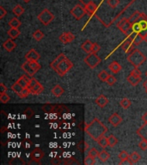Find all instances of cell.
Returning <instances> with one entry per match:
<instances>
[{"label":"cell","mask_w":147,"mask_h":165,"mask_svg":"<svg viewBox=\"0 0 147 165\" xmlns=\"http://www.w3.org/2000/svg\"><path fill=\"white\" fill-rule=\"evenodd\" d=\"M84 131H86L90 138L95 141H97L98 138H101L102 136L105 135L108 131V128L105 125L101 122L97 118L93 119V121L90 122L89 124L85 126Z\"/></svg>","instance_id":"obj_1"},{"label":"cell","mask_w":147,"mask_h":165,"mask_svg":"<svg viewBox=\"0 0 147 165\" xmlns=\"http://www.w3.org/2000/svg\"><path fill=\"white\" fill-rule=\"evenodd\" d=\"M95 102L97 103V106H99L100 108H104L108 104V99L107 96H105L104 95H101L96 99Z\"/></svg>","instance_id":"obj_17"},{"label":"cell","mask_w":147,"mask_h":165,"mask_svg":"<svg viewBox=\"0 0 147 165\" xmlns=\"http://www.w3.org/2000/svg\"><path fill=\"white\" fill-rule=\"evenodd\" d=\"M8 90V88L3 84V83H1L0 84V93H5Z\"/></svg>","instance_id":"obj_48"},{"label":"cell","mask_w":147,"mask_h":165,"mask_svg":"<svg viewBox=\"0 0 147 165\" xmlns=\"http://www.w3.org/2000/svg\"><path fill=\"white\" fill-rule=\"evenodd\" d=\"M109 74L108 73L107 71H101L99 73H98V78L100 79L102 82H106L107 81L108 78Z\"/></svg>","instance_id":"obj_36"},{"label":"cell","mask_w":147,"mask_h":165,"mask_svg":"<svg viewBox=\"0 0 147 165\" xmlns=\"http://www.w3.org/2000/svg\"><path fill=\"white\" fill-rule=\"evenodd\" d=\"M93 43L92 41H85L84 43L81 45V48L87 54H90L92 53V47H93Z\"/></svg>","instance_id":"obj_22"},{"label":"cell","mask_w":147,"mask_h":165,"mask_svg":"<svg viewBox=\"0 0 147 165\" xmlns=\"http://www.w3.org/2000/svg\"><path fill=\"white\" fill-rule=\"evenodd\" d=\"M108 122H109L113 126H118L122 122V118H121V116H120V115H118L117 113H114L113 115L109 116Z\"/></svg>","instance_id":"obj_13"},{"label":"cell","mask_w":147,"mask_h":165,"mask_svg":"<svg viewBox=\"0 0 147 165\" xmlns=\"http://www.w3.org/2000/svg\"><path fill=\"white\" fill-rule=\"evenodd\" d=\"M7 14V10L3 6H0V19H3Z\"/></svg>","instance_id":"obj_46"},{"label":"cell","mask_w":147,"mask_h":165,"mask_svg":"<svg viewBox=\"0 0 147 165\" xmlns=\"http://www.w3.org/2000/svg\"><path fill=\"white\" fill-rule=\"evenodd\" d=\"M145 92H146V94H147V89H145Z\"/></svg>","instance_id":"obj_56"},{"label":"cell","mask_w":147,"mask_h":165,"mask_svg":"<svg viewBox=\"0 0 147 165\" xmlns=\"http://www.w3.org/2000/svg\"><path fill=\"white\" fill-rule=\"evenodd\" d=\"M146 60V57L139 49H134L127 56V61L134 65V67L139 68Z\"/></svg>","instance_id":"obj_2"},{"label":"cell","mask_w":147,"mask_h":165,"mask_svg":"<svg viewBox=\"0 0 147 165\" xmlns=\"http://www.w3.org/2000/svg\"><path fill=\"white\" fill-rule=\"evenodd\" d=\"M117 28L126 35H131L132 34H134L133 29H132V23H130L129 19H127V18L120 19L118 22Z\"/></svg>","instance_id":"obj_6"},{"label":"cell","mask_w":147,"mask_h":165,"mask_svg":"<svg viewBox=\"0 0 147 165\" xmlns=\"http://www.w3.org/2000/svg\"><path fill=\"white\" fill-rule=\"evenodd\" d=\"M51 92H52V94L54 95L55 97H60V96H61V95L64 94L65 90L60 86V84H56V85L52 89Z\"/></svg>","instance_id":"obj_20"},{"label":"cell","mask_w":147,"mask_h":165,"mask_svg":"<svg viewBox=\"0 0 147 165\" xmlns=\"http://www.w3.org/2000/svg\"><path fill=\"white\" fill-rule=\"evenodd\" d=\"M145 76H146V77H147V71H146V72H145Z\"/></svg>","instance_id":"obj_55"},{"label":"cell","mask_w":147,"mask_h":165,"mask_svg":"<svg viewBox=\"0 0 147 165\" xmlns=\"http://www.w3.org/2000/svg\"><path fill=\"white\" fill-rule=\"evenodd\" d=\"M29 64L31 65V67L33 68L36 72L40 69V64L37 61H31V62H29Z\"/></svg>","instance_id":"obj_44"},{"label":"cell","mask_w":147,"mask_h":165,"mask_svg":"<svg viewBox=\"0 0 147 165\" xmlns=\"http://www.w3.org/2000/svg\"><path fill=\"white\" fill-rule=\"evenodd\" d=\"M75 39V35H74L71 32H64L60 35V41L61 43L68 44L71 43Z\"/></svg>","instance_id":"obj_10"},{"label":"cell","mask_w":147,"mask_h":165,"mask_svg":"<svg viewBox=\"0 0 147 165\" xmlns=\"http://www.w3.org/2000/svg\"><path fill=\"white\" fill-rule=\"evenodd\" d=\"M108 69H109L113 73L116 74V73H118V72H120V71H121L122 67H121V65L118 63L117 61H113V62L110 63V64L108 65Z\"/></svg>","instance_id":"obj_21"},{"label":"cell","mask_w":147,"mask_h":165,"mask_svg":"<svg viewBox=\"0 0 147 165\" xmlns=\"http://www.w3.org/2000/svg\"><path fill=\"white\" fill-rule=\"evenodd\" d=\"M98 153L99 152L97 151L96 148H91L88 152V156H90L91 157H93V158H97V157H98Z\"/></svg>","instance_id":"obj_43"},{"label":"cell","mask_w":147,"mask_h":165,"mask_svg":"<svg viewBox=\"0 0 147 165\" xmlns=\"http://www.w3.org/2000/svg\"><path fill=\"white\" fill-rule=\"evenodd\" d=\"M143 36V40H144V41H147V33L146 34H144V35H142Z\"/></svg>","instance_id":"obj_52"},{"label":"cell","mask_w":147,"mask_h":165,"mask_svg":"<svg viewBox=\"0 0 147 165\" xmlns=\"http://www.w3.org/2000/svg\"><path fill=\"white\" fill-rule=\"evenodd\" d=\"M131 104H132V101L128 98H123L120 101V105L121 106V108H124V109H127L130 107Z\"/></svg>","instance_id":"obj_35"},{"label":"cell","mask_w":147,"mask_h":165,"mask_svg":"<svg viewBox=\"0 0 147 165\" xmlns=\"http://www.w3.org/2000/svg\"><path fill=\"white\" fill-rule=\"evenodd\" d=\"M106 83H107V84L108 86H113V85H114V84L116 83V78H114L113 75H109Z\"/></svg>","instance_id":"obj_42"},{"label":"cell","mask_w":147,"mask_h":165,"mask_svg":"<svg viewBox=\"0 0 147 165\" xmlns=\"http://www.w3.org/2000/svg\"><path fill=\"white\" fill-rule=\"evenodd\" d=\"M10 95L7 94L6 92H5V93H0V101H1L2 103H7V102L10 101Z\"/></svg>","instance_id":"obj_38"},{"label":"cell","mask_w":147,"mask_h":165,"mask_svg":"<svg viewBox=\"0 0 147 165\" xmlns=\"http://www.w3.org/2000/svg\"><path fill=\"white\" fill-rule=\"evenodd\" d=\"M12 12L14 13V15H16V17H21L24 13V8L20 4H17L12 9Z\"/></svg>","instance_id":"obj_29"},{"label":"cell","mask_w":147,"mask_h":165,"mask_svg":"<svg viewBox=\"0 0 147 165\" xmlns=\"http://www.w3.org/2000/svg\"><path fill=\"white\" fill-rule=\"evenodd\" d=\"M129 159H130L131 162H133V164H134V163H136V162H138L139 160H140L141 157L138 152H134L129 156Z\"/></svg>","instance_id":"obj_34"},{"label":"cell","mask_w":147,"mask_h":165,"mask_svg":"<svg viewBox=\"0 0 147 165\" xmlns=\"http://www.w3.org/2000/svg\"><path fill=\"white\" fill-rule=\"evenodd\" d=\"M142 120H143V121L144 123H147V112H145L143 116H142Z\"/></svg>","instance_id":"obj_51"},{"label":"cell","mask_w":147,"mask_h":165,"mask_svg":"<svg viewBox=\"0 0 147 165\" xmlns=\"http://www.w3.org/2000/svg\"><path fill=\"white\" fill-rule=\"evenodd\" d=\"M23 1H24V3H29V2H30L31 0H23Z\"/></svg>","instance_id":"obj_54"},{"label":"cell","mask_w":147,"mask_h":165,"mask_svg":"<svg viewBox=\"0 0 147 165\" xmlns=\"http://www.w3.org/2000/svg\"><path fill=\"white\" fill-rule=\"evenodd\" d=\"M127 80L132 86H137L138 84L142 81V78H141V76H139V75L130 73L127 78Z\"/></svg>","instance_id":"obj_11"},{"label":"cell","mask_w":147,"mask_h":165,"mask_svg":"<svg viewBox=\"0 0 147 165\" xmlns=\"http://www.w3.org/2000/svg\"><path fill=\"white\" fill-rule=\"evenodd\" d=\"M25 90L24 87H22L20 84H18L17 82H16L15 84H13L12 85H11V90H13L16 94L19 96L23 92H24V90Z\"/></svg>","instance_id":"obj_27"},{"label":"cell","mask_w":147,"mask_h":165,"mask_svg":"<svg viewBox=\"0 0 147 165\" xmlns=\"http://www.w3.org/2000/svg\"><path fill=\"white\" fill-rule=\"evenodd\" d=\"M30 92V94L32 95H40L41 94L44 90V87L41 85V84H40L39 82L37 83L33 88H31L29 90Z\"/></svg>","instance_id":"obj_18"},{"label":"cell","mask_w":147,"mask_h":165,"mask_svg":"<svg viewBox=\"0 0 147 165\" xmlns=\"http://www.w3.org/2000/svg\"><path fill=\"white\" fill-rule=\"evenodd\" d=\"M45 36V34L42 31H40V29H37L36 31H34L33 33V38L37 41H41L42 39Z\"/></svg>","instance_id":"obj_33"},{"label":"cell","mask_w":147,"mask_h":165,"mask_svg":"<svg viewBox=\"0 0 147 165\" xmlns=\"http://www.w3.org/2000/svg\"><path fill=\"white\" fill-rule=\"evenodd\" d=\"M96 163V158H93L90 156H87L84 159V164L85 165H93Z\"/></svg>","instance_id":"obj_40"},{"label":"cell","mask_w":147,"mask_h":165,"mask_svg":"<svg viewBox=\"0 0 147 165\" xmlns=\"http://www.w3.org/2000/svg\"><path fill=\"white\" fill-rule=\"evenodd\" d=\"M70 13L76 20L78 21L81 20L87 14V12L84 9V6L81 5V4H77L70 10Z\"/></svg>","instance_id":"obj_8"},{"label":"cell","mask_w":147,"mask_h":165,"mask_svg":"<svg viewBox=\"0 0 147 165\" xmlns=\"http://www.w3.org/2000/svg\"><path fill=\"white\" fill-rule=\"evenodd\" d=\"M29 94H30L29 90L28 89H25V90H24V92H23V93H22V94H21L20 95H19V97L25 98V97H27L28 95H29Z\"/></svg>","instance_id":"obj_47"},{"label":"cell","mask_w":147,"mask_h":165,"mask_svg":"<svg viewBox=\"0 0 147 165\" xmlns=\"http://www.w3.org/2000/svg\"><path fill=\"white\" fill-rule=\"evenodd\" d=\"M66 58V55H65L64 54H60L59 56H57V57L54 59V60L52 61V63H50V67L52 68V69L55 70V69H56V67H57L58 65H59V64H60V62H61L62 60H64Z\"/></svg>","instance_id":"obj_19"},{"label":"cell","mask_w":147,"mask_h":165,"mask_svg":"<svg viewBox=\"0 0 147 165\" xmlns=\"http://www.w3.org/2000/svg\"><path fill=\"white\" fill-rule=\"evenodd\" d=\"M44 156H45V154H44V152L41 149L34 148L32 151V152L30 153V159L34 161V162L39 163L40 160L44 157Z\"/></svg>","instance_id":"obj_9"},{"label":"cell","mask_w":147,"mask_h":165,"mask_svg":"<svg viewBox=\"0 0 147 165\" xmlns=\"http://www.w3.org/2000/svg\"><path fill=\"white\" fill-rule=\"evenodd\" d=\"M108 146L110 147H114L115 145H117L118 138L114 136V135L111 134L108 137Z\"/></svg>","instance_id":"obj_32"},{"label":"cell","mask_w":147,"mask_h":165,"mask_svg":"<svg viewBox=\"0 0 147 165\" xmlns=\"http://www.w3.org/2000/svg\"><path fill=\"white\" fill-rule=\"evenodd\" d=\"M8 24H9V26H10V28H18L21 26L22 23H21L20 20H19L17 17L11 18L10 20V22L8 23Z\"/></svg>","instance_id":"obj_30"},{"label":"cell","mask_w":147,"mask_h":165,"mask_svg":"<svg viewBox=\"0 0 147 165\" xmlns=\"http://www.w3.org/2000/svg\"><path fill=\"white\" fill-rule=\"evenodd\" d=\"M3 47L6 52L10 53V52H12L17 47V44L13 41V39L10 38V39H8V40H6V41L3 42Z\"/></svg>","instance_id":"obj_14"},{"label":"cell","mask_w":147,"mask_h":165,"mask_svg":"<svg viewBox=\"0 0 147 165\" xmlns=\"http://www.w3.org/2000/svg\"><path fill=\"white\" fill-rule=\"evenodd\" d=\"M131 73H133V74L135 75H139V76H141V71L139 69V68H134L133 71H131Z\"/></svg>","instance_id":"obj_50"},{"label":"cell","mask_w":147,"mask_h":165,"mask_svg":"<svg viewBox=\"0 0 147 165\" xmlns=\"http://www.w3.org/2000/svg\"><path fill=\"white\" fill-rule=\"evenodd\" d=\"M97 157L100 159L102 162H106L108 159L110 158V155L108 154V152L105 151V149H102V151L99 152Z\"/></svg>","instance_id":"obj_24"},{"label":"cell","mask_w":147,"mask_h":165,"mask_svg":"<svg viewBox=\"0 0 147 165\" xmlns=\"http://www.w3.org/2000/svg\"><path fill=\"white\" fill-rule=\"evenodd\" d=\"M120 165H123V164H127V165H131L133 164V162H131V160L129 158L127 159H125V160H122V161H120V163H119Z\"/></svg>","instance_id":"obj_49"},{"label":"cell","mask_w":147,"mask_h":165,"mask_svg":"<svg viewBox=\"0 0 147 165\" xmlns=\"http://www.w3.org/2000/svg\"><path fill=\"white\" fill-rule=\"evenodd\" d=\"M101 61H102L101 58L97 55V54H95V53L88 54V56L84 58V63L91 69L97 68V65H99V64L101 63Z\"/></svg>","instance_id":"obj_7"},{"label":"cell","mask_w":147,"mask_h":165,"mask_svg":"<svg viewBox=\"0 0 147 165\" xmlns=\"http://www.w3.org/2000/svg\"><path fill=\"white\" fill-rule=\"evenodd\" d=\"M107 3L111 9H115L120 3V0H107Z\"/></svg>","instance_id":"obj_37"},{"label":"cell","mask_w":147,"mask_h":165,"mask_svg":"<svg viewBox=\"0 0 147 165\" xmlns=\"http://www.w3.org/2000/svg\"><path fill=\"white\" fill-rule=\"evenodd\" d=\"M84 6L89 16H90V15H93V14L96 12V10H97V4L94 3L93 1H89L88 3H85L84 4Z\"/></svg>","instance_id":"obj_16"},{"label":"cell","mask_w":147,"mask_h":165,"mask_svg":"<svg viewBox=\"0 0 147 165\" xmlns=\"http://www.w3.org/2000/svg\"><path fill=\"white\" fill-rule=\"evenodd\" d=\"M29 79L30 78H28L26 75H23L22 77H20V78L17 79V82L20 84L22 87H24V89H27L28 84H29Z\"/></svg>","instance_id":"obj_26"},{"label":"cell","mask_w":147,"mask_h":165,"mask_svg":"<svg viewBox=\"0 0 147 165\" xmlns=\"http://www.w3.org/2000/svg\"><path fill=\"white\" fill-rule=\"evenodd\" d=\"M101 50V47L99 46V44L94 42L93 43V47H92V53H95V54H97L99 51Z\"/></svg>","instance_id":"obj_45"},{"label":"cell","mask_w":147,"mask_h":165,"mask_svg":"<svg viewBox=\"0 0 147 165\" xmlns=\"http://www.w3.org/2000/svg\"><path fill=\"white\" fill-rule=\"evenodd\" d=\"M21 67H22V70H23L26 74L30 76V77H33V76H34V74L36 73V71H34L33 68L31 67V65H30L29 64V61L24 62V64H22Z\"/></svg>","instance_id":"obj_15"},{"label":"cell","mask_w":147,"mask_h":165,"mask_svg":"<svg viewBox=\"0 0 147 165\" xmlns=\"http://www.w3.org/2000/svg\"><path fill=\"white\" fill-rule=\"evenodd\" d=\"M7 34H8V35L10 36V38L15 40V39H17V38L20 35L21 32L18 28H10V29L7 31Z\"/></svg>","instance_id":"obj_25"},{"label":"cell","mask_w":147,"mask_h":165,"mask_svg":"<svg viewBox=\"0 0 147 165\" xmlns=\"http://www.w3.org/2000/svg\"><path fill=\"white\" fill-rule=\"evenodd\" d=\"M54 18L55 17H54V14L52 13L49 10H47V9H44L37 16V19L39 20V22H40L45 26H47L49 23H51L54 20Z\"/></svg>","instance_id":"obj_5"},{"label":"cell","mask_w":147,"mask_h":165,"mask_svg":"<svg viewBox=\"0 0 147 165\" xmlns=\"http://www.w3.org/2000/svg\"><path fill=\"white\" fill-rule=\"evenodd\" d=\"M136 133L142 138H147V123L142 125L136 131Z\"/></svg>","instance_id":"obj_23"},{"label":"cell","mask_w":147,"mask_h":165,"mask_svg":"<svg viewBox=\"0 0 147 165\" xmlns=\"http://www.w3.org/2000/svg\"><path fill=\"white\" fill-rule=\"evenodd\" d=\"M97 144L100 146L101 148L102 149H106L108 146V138H106L105 136H102L101 138H98L97 140Z\"/></svg>","instance_id":"obj_28"},{"label":"cell","mask_w":147,"mask_h":165,"mask_svg":"<svg viewBox=\"0 0 147 165\" xmlns=\"http://www.w3.org/2000/svg\"><path fill=\"white\" fill-rule=\"evenodd\" d=\"M139 147L142 151H146L147 150V138H142L139 143Z\"/></svg>","instance_id":"obj_41"},{"label":"cell","mask_w":147,"mask_h":165,"mask_svg":"<svg viewBox=\"0 0 147 165\" xmlns=\"http://www.w3.org/2000/svg\"><path fill=\"white\" fill-rule=\"evenodd\" d=\"M129 154H128V152L127 151H121V152L119 153V155H118V157L120 159V161H122V160H125V159L129 158Z\"/></svg>","instance_id":"obj_39"},{"label":"cell","mask_w":147,"mask_h":165,"mask_svg":"<svg viewBox=\"0 0 147 165\" xmlns=\"http://www.w3.org/2000/svg\"><path fill=\"white\" fill-rule=\"evenodd\" d=\"M144 40H143V36L141 34H135L133 36V43L134 44V46H138Z\"/></svg>","instance_id":"obj_31"},{"label":"cell","mask_w":147,"mask_h":165,"mask_svg":"<svg viewBox=\"0 0 147 165\" xmlns=\"http://www.w3.org/2000/svg\"><path fill=\"white\" fill-rule=\"evenodd\" d=\"M25 59L27 61H38L40 59V54L37 53L34 49H31L29 51L26 55H25Z\"/></svg>","instance_id":"obj_12"},{"label":"cell","mask_w":147,"mask_h":165,"mask_svg":"<svg viewBox=\"0 0 147 165\" xmlns=\"http://www.w3.org/2000/svg\"><path fill=\"white\" fill-rule=\"evenodd\" d=\"M132 29L134 34H141L144 35L147 33V16L141 13L139 19L132 24Z\"/></svg>","instance_id":"obj_3"},{"label":"cell","mask_w":147,"mask_h":165,"mask_svg":"<svg viewBox=\"0 0 147 165\" xmlns=\"http://www.w3.org/2000/svg\"><path fill=\"white\" fill-rule=\"evenodd\" d=\"M72 67H73V63H72L69 59L66 58L64 60H62L60 62L54 71L57 72V74L59 75V76L64 77Z\"/></svg>","instance_id":"obj_4"},{"label":"cell","mask_w":147,"mask_h":165,"mask_svg":"<svg viewBox=\"0 0 147 165\" xmlns=\"http://www.w3.org/2000/svg\"><path fill=\"white\" fill-rule=\"evenodd\" d=\"M143 87H144V89H147V80L146 81H144V83L143 84Z\"/></svg>","instance_id":"obj_53"}]
</instances>
